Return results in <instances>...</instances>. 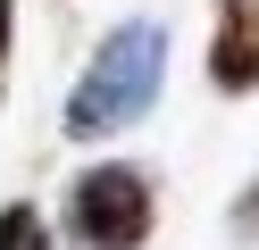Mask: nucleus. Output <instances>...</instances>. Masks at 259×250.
Masks as SVG:
<instances>
[{
    "label": "nucleus",
    "mask_w": 259,
    "mask_h": 250,
    "mask_svg": "<svg viewBox=\"0 0 259 250\" xmlns=\"http://www.w3.org/2000/svg\"><path fill=\"white\" fill-rule=\"evenodd\" d=\"M159 83H167V33L159 25H117L84 59V75L67 92V133L75 142H101V133L142 125V109L159 100Z\"/></svg>",
    "instance_id": "1"
},
{
    "label": "nucleus",
    "mask_w": 259,
    "mask_h": 250,
    "mask_svg": "<svg viewBox=\"0 0 259 250\" xmlns=\"http://www.w3.org/2000/svg\"><path fill=\"white\" fill-rule=\"evenodd\" d=\"M159 225V200H151V175L142 167H84L67 183V233L75 250H142Z\"/></svg>",
    "instance_id": "2"
},
{
    "label": "nucleus",
    "mask_w": 259,
    "mask_h": 250,
    "mask_svg": "<svg viewBox=\"0 0 259 250\" xmlns=\"http://www.w3.org/2000/svg\"><path fill=\"white\" fill-rule=\"evenodd\" d=\"M209 83H218V92H259V0H218Z\"/></svg>",
    "instance_id": "3"
},
{
    "label": "nucleus",
    "mask_w": 259,
    "mask_h": 250,
    "mask_svg": "<svg viewBox=\"0 0 259 250\" xmlns=\"http://www.w3.org/2000/svg\"><path fill=\"white\" fill-rule=\"evenodd\" d=\"M0 250H51V225H42L34 200H9L0 209Z\"/></svg>",
    "instance_id": "4"
},
{
    "label": "nucleus",
    "mask_w": 259,
    "mask_h": 250,
    "mask_svg": "<svg viewBox=\"0 0 259 250\" xmlns=\"http://www.w3.org/2000/svg\"><path fill=\"white\" fill-rule=\"evenodd\" d=\"M234 233H242V242H259V183L234 200Z\"/></svg>",
    "instance_id": "5"
},
{
    "label": "nucleus",
    "mask_w": 259,
    "mask_h": 250,
    "mask_svg": "<svg viewBox=\"0 0 259 250\" xmlns=\"http://www.w3.org/2000/svg\"><path fill=\"white\" fill-rule=\"evenodd\" d=\"M9 42H17V9L0 0V75H9Z\"/></svg>",
    "instance_id": "6"
}]
</instances>
